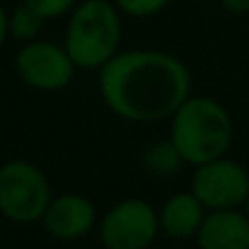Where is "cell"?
<instances>
[{
	"instance_id": "1",
	"label": "cell",
	"mask_w": 249,
	"mask_h": 249,
	"mask_svg": "<svg viewBox=\"0 0 249 249\" xmlns=\"http://www.w3.org/2000/svg\"><path fill=\"white\" fill-rule=\"evenodd\" d=\"M97 89L119 119L155 124L177 113L192 95L194 82L181 57L159 49H128L97 71Z\"/></svg>"
},
{
	"instance_id": "2",
	"label": "cell",
	"mask_w": 249,
	"mask_h": 249,
	"mask_svg": "<svg viewBox=\"0 0 249 249\" xmlns=\"http://www.w3.org/2000/svg\"><path fill=\"white\" fill-rule=\"evenodd\" d=\"M170 122V141L192 168L225 157L234 141V119L218 99L190 95Z\"/></svg>"
},
{
	"instance_id": "3",
	"label": "cell",
	"mask_w": 249,
	"mask_h": 249,
	"mask_svg": "<svg viewBox=\"0 0 249 249\" xmlns=\"http://www.w3.org/2000/svg\"><path fill=\"white\" fill-rule=\"evenodd\" d=\"M124 14L113 0H80L66 16L64 49L77 69L99 71L122 51Z\"/></svg>"
},
{
	"instance_id": "4",
	"label": "cell",
	"mask_w": 249,
	"mask_h": 249,
	"mask_svg": "<svg viewBox=\"0 0 249 249\" xmlns=\"http://www.w3.org/2000/svg\"><path fill=\"white\" fill-rule=\"evenodd\" d=\"M53 198L42 168L29 159H9L0 165V214L11 223H40Z\"/></svg>"
},
{
	"instance_id": "5",
	"label": "cell",
	"mask_w": 249,
	"mask_h": 249,
	"mask_svg": "<svg viewBox=\"0 0 249 249\" xmlns=\"http://www.w3.org/2000/svg\"><path fill=\"white\" fill-rule=\"evenodd\" d=\"M159 231V210L143 198L117 201L97 223L104 249H148Z\"/></svg>"
},
{
	"instance_id": "6",
	"label": "cell",
	"mask_w": 249,
	"mask_h": 249,
	"mask_svg": "<svg viewBox=\"0 0 249 249\" xmlns=\"http://www.w3.org/2000/svg\"><path fill=\"white\" fill-rule=\"evenodd\" d=\"M190 190L207 212L238 210L245 207L249 196V170L227 155L218 157L194 168Z\"/></svg>"
},
{
	"instance_id": "7",
	"label": "cell",
	"mask_w": 249,
	"mask_h": 249,
	"mask_svg": "<svg viewBox=\"0 0 249 249\" xmlns=\"http://www.w3.org/2000/svg\"><path fill=\"white\" fill-rule=\"evenodd\" d=\"M18 77L33 90L57 93L66 89L75 77V62L71 60L64 44L49 40H33L20 47L14 60Z\"/></svg>"
},
{
	"instance_id": "8",
	"label": "cell",
	"mask_w": 249,
	"mask_h": 249,
	"mask_svg": "<svg viewBox=\"0 0 249 249\" xmlns=\"http://www.w3.org/2000/svg\"><path fill=\"white\" fill-rule=\"evenodd\" d=\"M97 223L99 212L89 196L80 192H62L53 194L40 225L51 238L62 240V243H73V240L89 236L97 227Z\"/></svg>"
},
{
	"instance_id": "9",
	"label": "cell",
	"mask_w": 249,
	"mask_h": 249,
	"mask_svg": "<svg viewBox=\"0 0 249 249\" xmlns=\"http://www.w3.org/2000/svg\"><path fill=\"white\" fill-rule=\"evenodd\" d=\"M194 240L198 249H249V216L243 207L207 212Z\"/></svg>"
},
{
	"instance_id": "10",
	"label": "cell",
	"mask_w": 249,
	"mask_h": 249,
	"mask_svg": "<svg viewBox=\"0 0 249 249\" xmlns=\"http://www.w3.org/2000/svg\"><path fill=\"white\" fill-rule=\"evenodd\" d=\"M205 216H207V207L198 201V196L192 190L174 192L159 207L161 234H165L172 240L196 238Z\"/></svg>"
},
{
	"instance_id": "11",
	"label": "cell",
	"mask_w": 249,
	"mask_h": 249,
	"mask_svg": "<svg viewBox=\"0 0 249 249\" xmlns=\"http://www.w3.org/2000/svg\"><path fill=\"white\" fill-rule=\"evenodd\" d=\"M185 165L188 163L183 161L177 146L170 141V137L150 141V146L141 152V168L157 179H170L174 174H179Z\"/></svg>"
},
{
	"instance_id": "12",
	"label": "cell",
	"mask_w": 249,
	"mask_h": 249,
	"mask_svg": "<svg viewBox=\"0 0 249 249\" xmlns=\"http://www.w3.org/2000/svg\"><path fill=\"white\" fill-rule=\"evenodd\" d=\"M44 22L47 20L38 11H33L27 2H22V5L9 11V38L20 44L33 42V40H38L42 36Z\"/></svg>"
},
{
	"instance_id": "13",
	"label": "cell",
	"mask_w": 249,
	"mask_h": 249,
	"mask_svg": "<svg viewBox=\"0 0 249 249\" xmlns=\"http://www.w3.org/2000/svg\"><path fill=\"white\" fill-rule=\"evenodd\" d=\"M113 2L128 18H152L161 14L172 0H113Z\"/></svg>"
},
{
	"instance_id": "14",
	"label": "cell",
	"mask_w": 249,
	"mask_h": 249,
	"mask_svg": "<svg viewBox=\"0 0 249 249\" xmlns=\"http://www.w3.org/2000/svg\"><path fill=\"white\" fill-rule=\"evenodd\" d=\"M22 2H27L33 11H38L44 20H55L66 18L80 0H22Z\"/></svg>"
},
{
	"instance_id": "15",
	"label": "cell",
	"mask_w": 249,
	"mask_h": 249,
	"mask_svg": "<svg viewBox=\"0 0 249 249\" xmlns=\"http://www.w3.org/2000/svg\"><path fill=\"white\" fill-rule=\"evenodd\" d=\"M218 5L230 14H249V0H218Z\"/></svg>"
},
{
	"instance_id": "16",
	"label": "cell",
	"mask_w": 249,
	"mask_h": 249,
	"mask_svg": "<svg viewBox=\"0 0 249 249\" xmlns=\"http://www.w3.org/2000/svg\"><path fill=\"white\" fill-rule=\"evenodd\" d=\"M9 40V11L0 5V51Z\"/></svg>"
},
{
	"instance_id": "17",
	"label": "cell",
	"mask_w": 249,
	"mask_h": 249,
	"mask_svg": "<svg viewBox=\"0 0 249 249\" xmlns=\"http://www.w3.org/2000/svg\"><path fill=\"white\" fill-rule=\"evenodd\" d=\"M243 210H245V214H247V216H249V196H247V203H245V207H243Z\"/></svg>"
}]
</instances>
